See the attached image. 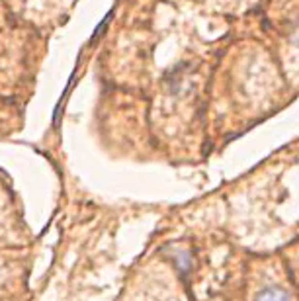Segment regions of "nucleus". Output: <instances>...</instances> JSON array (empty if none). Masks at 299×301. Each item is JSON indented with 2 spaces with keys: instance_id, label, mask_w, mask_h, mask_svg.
<instances>
[{
  "instance_id": "nucleus-1",
  "label": "nucleus",
  "mask_w": 299,
  "mask_h": 301,
  "mask_svg": "<svg viewBox=\"0 0 299 301\" xmlns=\"http://www.w3.org/2000/svg\"><path fill=\"white\" fill-rule=\"evenodd\" d=\"M250 301H295V295L289 289L287 282L280 276H264L256 283Z\"/></svg>"
}]
</instances>
